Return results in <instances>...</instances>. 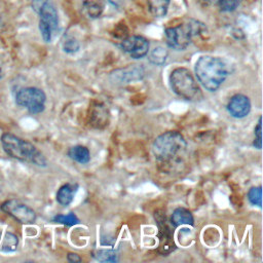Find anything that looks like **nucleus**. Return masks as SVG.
<instances>
[{
    "instance_id": "obj_26",
    "label": "nucleus",
    "mask_w": 263,
    "mask_h": 263,
    "mask_svg": "<svg viewBox=\"0 0 263 263\" xmlns=\"http://www.w3.org/2000/svg\"><path fill=\"white\" fill-rule=\"evenodd\" d=\"M262 118L261 116L259 117V120H258V124L257 126L255 127V140L253 142V145L255 148L257 149H261V140H262V122H261Z\"/></svg>"
},
{
    "instance_id": "obj_25",
    "label": "nucleus",
    "mask_w": 263,
    "mask_h": 263,
    "mask_svg": "<svg viewBox=\"0 0 263 263\" xmlns=\"http://www.w3.org/2000/svg\"><path fill=\"white\" fill-rule=\"evenodd\" d=\"M242 0H217L219 8L223 12H231L235 10Z\"/></svg>"
},
{
    "instance_id": "obj_24",
    "label": "nucleus",
    "mask_w": 263,
    "mask_h": 263,
    "mask_svg": "<svg viewBox=\"0 0 263 263\" xmlns=\"http://www.w3.org/2000/svg\"><path fill=\"white\" fill-rule=\"evenodd\" d=\"M17 237L12 233H6L2 243V251L4 252H13L17 247Z\"/></svg>"
},
{
    "instance_id": "obj_20",
    "label": "nucleus",
    "mask_w": 263,
    "mask_h": 263,
    "mask_svg": "<svg viewBox=\"0 0 263 263\" xmlns=\"http://www.w3.org/2000/svg\"><path fill=\"white\" fill-rule=\"evenodd\" d=\"M52 221L55 223L66 225V226H74L79 223V219L77 218V216L74 213H69L66 215H64V214L55 215L52 218Z\"/></svg>"
},
{
    "instance_id": "obj_7",
    "label": "nucleus",
    "mask_w": 263,
    "mask_h": 263,
    "mask_svg": "<svg viewBox=\"0 0 263 263\" xmlns=\"http://www.w3.org/2000/svg\"><path fill=\"white\" fill-rule=\"evenodd\" d=\"M46 96L37 87H25L15 95V102L18 106L25 107L32 114H39L45 109Z\"/></svg>"
},
{
    "instance_id": "obj_14",
    "label": "nucleus",
    "mask_w": 263,
    "mask_h": 263,
    "mask_svg": "<svg viewBox=\"0 0 263 263\" xmlns=\"http://www.w3.org/2000/svg\"><path fill=\"white\" fill-rule=\"evenodd\" d=\"M78 190V185L76 183H67L60 187L57 192V201L64 206L69 205Z\"/></svg>"
},
{
    "instance_id": "obj_3",
    "label": "nucleus",
    "mask_w": 263,
    "mask_h": 263,
    "mask_svg": "<svg viewBox=\"0 0 263 263\" xmlns=\"http://www.w3.org/2000/svg\"><path fill=\"white\" fill-rule=\"evenodd\" d=\"M3 150L12 158L20 161L33 163L38 166H46L47 161L44 155L29 141L21 139L10 133L1 136Z\"/></svg>"
},
{
    "instance_id": "obj_1",
    "label": "nucleus",
    "mask_w": 263,
    "mask_h": 263,
    "mask_svg": "<svg viewBox=\"0 0 263 263\" xmlns=\"http://www.w3.org/2000/svg\"><path fill=\"white\" fill-rule=\"evenodd\" d=\"M187 143L183 135L177 130H168L159 135L152 144V152L158 163L175 164L185 154Z\"/></svg>"
},
{
    "instance_id": "obj_28",
    "label": "nucleus",
    "mask_w": 263,
    "mask_h": 263,
    "mask_svg": "<svg viewBox=\"0 0 263 263\" xmlns=\"http://www.w3.org/2000/svg\"><path fill=\"white\" fill-rule=\"evenodd\" d=\"M113 6L117 7V8H120L124 5V0H108Z\"/></svg>"
},
{
    "instance_id": "obj_6",
    "label": "nucleus",
    "mask_w": 263,
    "mask_h": 263,
    "mask_svg": "<svg viewBox=\"0 0 263 263\" xmlns=\"http://www.w3.org/2000/svg\"><path fill=\"white\" fill-rule=\"evenodd\" d=\"M200 28L201 25L195 21L168 27L164 31L166 44L175 50H184L190 44L192 37L200 31Z\"/></svg>"
},
{
    "instance_id": "obj_17",
    "label": "nucleus",
    "mask_w": 263,
    "mask_h": 263,
    "mask_svg": "<svg viewBox=\"0 0 263 263\" xmlns=\"http://www.w3.org/2000/svg\"><path fill=\"white\" fill-rule=\"evenodd\" d=\"M171 0H147L150 13L154 17H162L167 13Z\"/></svg>"
},
{
    "instance_id": "obj_12",
    "label": "nucleus",
    "mask_w": 263,
    "mask_h": 263,
    "mask_svg": "<svg viewBox=\"0 0 263 263\" xmlns=\"http://www.w3.org/2000/svg\"><path fill=\"white\" fill-rule=\"evenodd\" d=\"M251 108L252 105L250 99L242 93L232 96L227 104V111L234 118H243L248 116Z\"/></svg>"
},
{
    "instance_id": "obj_5",
    "label": "nucleus",
    "mask_w": 263,
    "mask_h": 263,
    "mask_svg": "<svg viewBox=\"0 0 263 263\" xmlns=\"http://www.w3.org/2000/svg\"><path fill=\"white\" fill-rule=\"evenodd\" d=\"M31 6L39 15V31L45 42H50L59 29L58 10L51 0H32Z\"/></svg>"
},
{
    "instance_id": "obj_11",
    "label": "nucleus",
    "mask_w": 263,
    "mask_h": 263,
    "mask_svg": "<svg viewBox=\"0 0 263 263\" xmlns=\"http://www.w3.org/2000/svg\"><path fill=\"white\" fill-rule=\"evenodd\" d=\"M155 219L159 229V251L162 254H168L175 250L174 230L167 223L166 217L163 214H156Z\"/></svg>"
},
{
    "instance_id": "obj_9",
    "label": "nucleus",
    "mask_w": 263,
    "mask_h": 263,
    "mask_svg": "<svg viewBox=\"0 0 263 263\" xmlns=\"http://www.w3.org/2000/svg\"><path fill=\"white\" fill-rule=\"evenodd\" d=\"M145 71L141 65H129L125 68L114 70L110 73L109 79L114 84H126L142 80Z\"/></svg>"
},
{
    "instance_id": "obj_13",
    "label": "nucleus",
    "mask_w": 263,
    "mask_h": 263,
    "mask_svg": "<svg viewBox=\"0 0 263 263\" xmlns=\"http://www.w3.org/2000/svg\"><path fill=\"white\" fill-rule=\"evenodd\" d=\"M76 9L86 18H98L105 9V0H73Z\"/></svg>"
},
{
    "instance_id": "obj_27",
    "label": "nucleus",
    "mask_w": 263,
    "mask_h": 263,
    "mask_svg": "<svg viewBox=\"0 0 263 263\" xmlns=\"http://www.w3.org/2000/svg\"><path fill=\"white\" fill-rule=\"evenodd\" d=\"M67 260L71 263H77V262H81L82 259L79 257V255L75 254V253H69L67 255Z\"/></svg>"
},
{
    "instance_id": "obj_2",
    "label": "nucleus",
    "mask_w": 263,
    "mask_h": 263,
    "mask_svg": "<svg viewBox=\"0 0 263 263\" xmlns=\"http://www.w3.org/2000/svg\"><path fill=\"white\" fill-rule=\"evenodd\" d=\"M195 75L199 83L209 91H216L226 80V64L217 57L202 55L195 63Z\"/></svg>"
},
{
    "instance_id": "obj_19",
    "label": "nucleus",
    "mask_w": 263,
    "mask_h": 263,
    "mask_svg": "<svg viewBox=\"0 0 263 263\" xmlns=\"http://www.w3.org/2000/svg\"><path fill=\"white\" fill-rule=\"evenodd\" d=\"M167 55H168V53L165 48H163L162 46H157L154 49H152L148 59H149L150 63H152L153 65L162 66L165 63Z\"/></svg>"
},
{
    "instance_id": "obj_30",
    "label": "nucleus",
    "mask_w": 263,
    "mask_h": 263,
    "mask_svg": "<svg viewBox=\"0 0 263 263\" xmlns=\"http://www.w3.org/2000/svg\"><path fill=\"white\" fill-rule=\"evenodd\" d=\"M4 77V72H3V68H2V64L0 62V79H2Z\"/></svg>"
},
{
    "instance_id": "obj_8",
    "label": "nucleus",
    "mask_w": 263,
    "mask_h": 263,
    "mask_svg": "<svg viewBox=\"0 0 263 263\" xmlns=\"http://www.w3.org/2000/svg\"><path fill=\"white\" fill-rule=\"evenodd\" d=\"M1 210L22 224H33L36 221L35 212L17 199H8L1 204Z\"/></svg>"
},
{
    "instance_id": "obj_31",
    "label": "nucleus",
    "mask_w": 263,
    "mask_h": 263,
    "mask_svg": "<svg viewBox=\"0 0 263 263\" xmlns=\"http://www.w3.org/2000/svg\"><path fill=\"white\" fill-rule=\"evenodd\" d=\"M2 26H3V22H2V18H1V16H0V30H1Z\"/></svg>"
},
{
    "instance_id": "obj_15",
    "label": "nucleus",
    "mask_w": 263,
    "mask_h": 263,
    "mask_svg": "<svg viewBox=\"0 0 263 263\" xmlns=\"http://www.w3.org/2000/svg\"><path fill=\"white\" fill-rule=\"evenodd\" d=\"M171 224L174 227H178L181 225H193L194 218L191 212L185 208H177L172 216H171Z\"/></svg>"
},
{
    "instance_id": "obj_23",
    "label": "nucleus",
    "mask_w": 263,
    "mask_h": 263,
    "mask_svg": "<svg viewBox=\"0 0 263 263\" xmlns=\"http://www.w3.org/2000/svg\"><path fill=\"white\" fill-rule=\"evenodd\" d=\"M262 190H261V186L258 187H252L249 192H248V199L249 201L253 204V205H257L259 208H261L262 205Z\"/></svg>"
},
{
    "instance_id": "obj_4",
    "label": "nucleus",
    "mask_w": 263,
    "mask_h": 263,
    "mask_svg": "<svg viewBox=\"0 0 263 263\" xmlns=\"http://www.w3.org/2000/svg\"><path fill=\"white\" fill-rule=\"evenodd\" d=\"M172 90L180 98L187 101H197L202 95L192 73L184 67L174 69L170 75Z\"/></svg>"
},
{
    "instance_id": "obj_29",
    "label": "nucleus",
    "mask_w": 263,
    "mask_h": 263,
    "mask_svg": "<svg viewBox=\"0 0 263 263\" xmlns=\"http://www.w3.org/2000/svg\"><path fill=\"white\" fill-rule=\"evenodd\" d=\"M201 4H203V5H210V4H212V3H214L215 1H217V0H198Z\"/></svg>"
},
{
    "instance_id": "obj_16",
    "label": "nucleus",
    "mask_w": 263,
    "mask_h": 263,
    "mask_svg": "<svg viewBox=\"0 0 263 263\" xmlns=\"http://www.w3.org/2000/svg\"><path fill=\"white\" fill-rule=\"evenodd\" d=\"M68 156L81 164H85L88 163L90 160V152L88 150V148H86L85 146L82 145H76L71 147L68 150Z\"/></svg>"
},
{
    "instance_id": "obj_18",
    "label": "nucleus",
    "mask_w": 263,
    "mask_h": 263,
    "mask_svg": "<svg viewBox=\"0 0 263 263\" xmlns=\"http://www.w3.org/2000/svg\"><path fill=\"white\" fill-rule=\"evenodd\" d=\"M90 118L92 121V124L97 127H100L101 124H108V111L102 104H96L92 107V111L90 113Z\"/></svg>"
},
{
    "instance_id": "obj_10",
    "label": "nucleus",
    "mask_w": 263,
    "mask_h": 263,
    "mask_svg": "<svg viewBox=\"0 0 263 263\" xmlns=\"http://www.w3.org/2000/svg\"><path fill=\"white\" fill-rule=\"evenodd\" d=\"M121 49L133 59H142L148 54L149 41L139 35H133L124 38L120 43Z\"/></svg>"
},
{
    "instance_id": "obj_21",
    "label": "nucleus",
    "mask_w": 263,
    "mask_h": 263,
    "mask_svg": "<svg viewBox=\"0 0 263 263\" xmlns=\"http://www.w3.org/2000/svg\"><path fill=\"white\" fill-rule=\"evenodd\" d=\"M92 257L101 262H116L117 255L110 250H97L93 252Z\"/></svg>"
},
{
    "instance_id": "obj_22",
    "label": "nucleus",
    "mask_w": 263,
    "mask_h": 263,
    "mask_svg": "<svg viewBox=\"0 0 263 263\" xmlns=\"http://www.w3.org/2000/svg\"><path fill=\"white\" fill-rule=\"evenodd\" d=\"M63 50L67 53H75L79 50L80 44L79 42L72 36H65L63 42H62Z\"/></svg>"
}]
</instances>
